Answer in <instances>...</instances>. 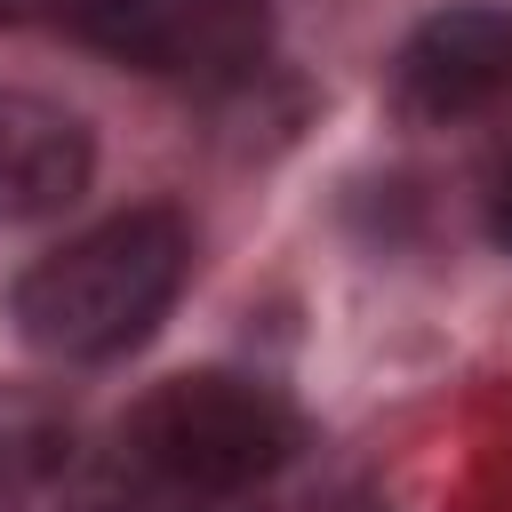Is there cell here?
Wrapping results in <instances>:
<instances>
[{
	"instance_id": "cell-3",
	"label": "cell",
	"mask_w": 512,
	"mask_h": 512,
	"mask_svg": "<svg viewBox=\"0 0 512 512\" xmlns=\"http://www.w3.org/2000/svg\"><path fill=\"white\" fill-rule=\"evenodd\" d=\"M64 40L192 88H232L272 56V0H80Z\"/></svg>"
},
{
	"instance_id": "cell-2",
	"label": "cell",
	"mask_w": 512,
	"mask_h": 512,
	"mask_svg": "<svg viewBox=\"0 0 512 512\" xmlns=\"http://www.w3.org/2000/svg\"><path fill=\"white\" fill-rule=\"evenodd\" d=\"M184 280H192V224L176 208L144 200V208H120V216L72 232L40 264H24L8 288V320L40 360L104 368L160 336Z\"/></svg>"
},
{
	"instance_id": "cell-7",
	"label": "cell",
	"mask_w": 512,
	"mask_h": 512,
	"mask_svg": "<svg viewBox=\"0 0 512 512\" xmlns=\"http://www.w3.org/2000/svg\"><path fill=\"white\" fill-rule=\"evenodd\" d=\"M488 232L512 248V168H504V184H496V200H488Z\"/></svg>"
},
{
	"instance_id": "cell-1",
	"label": "cell",
	"mask_w": 512,
	"mask_h": 512,
	"mask_svg": "<svg viewBox=\"0 0 512 512\" xmlns=\"http://www.w3.org/2000/svg\"><path fill=\"white\" fill-rule=\"evenodd\" d=\"M296 448H304V416L288 408L280 384L240 376V368H192L128 400V416L112 424L104 472L136 504L208 512V504L256 496Z\"/></svg>"
},
{
	"instance_id": "cell-5",
	"label": "cell",
	"mask_w": 512,
	"mask_h": 512,
	"mask_svg": "<svg viewBox=\"0 0 512 512\" xmlns=\"http://www.w3.org/2000/svg\"><path fill=\"white\" fill-rule=\"evenodd\" d=\"M96 176V136L72 104L0 80V224L64 216Z\"/></svg>"
},
{
	"instance_id": "cell-6",
	"label": "cell",
	"mask_w": 512,
	"mask_h": 512,
	"mask_svg": "<svg viewBox=\"0 0 512 512\" xmlns=\"http://www.w3.org/2000/svg\"><path fill=\"white\" fill-rule=\"evenodd\" d=\"M72 8H80V0H0V32H24V24L64 32V24H72Z\"/></svg>"
},
{
	"instance_id": "cell-4",
	"label": "cell",
	"mask_w": 512,
	"mask_h": 512,
	"mask_svg": "<svg viewBox=\"0 0 512 512\" xmlns=\"http://www.w3.org/2000/svg\"><path fill=\"white\" fill-rule=\"evenodd\" d=\"M512 96V0L432 8L392 48V112L416 128H456Z\"/></svg>"
}]
</instances>
